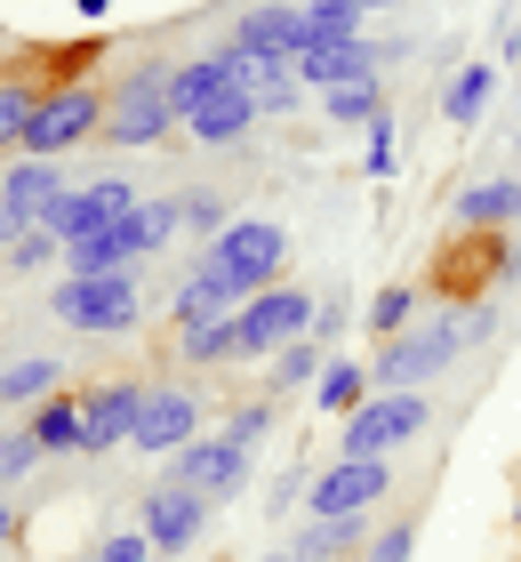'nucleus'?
Here are the masks:
<instances>
[{
  "label": "nucleus",
  "mask_w": 521,
  "mask_h": 562,
  "mask_svg": "<svg viewBox=\"0 0 521 562\" xmlns=\"http://www.w3.org/2000/svg\"><path fill=\"white\" fill-rule=\"evenodd\" d=\"M169 482L201 491L208 506L241 498V491H249V442H233V434H193V442L169 458Z\"/></svg>",
  "instance_id": "7"
},
{
  "label": "nucleus",
  "mask_w": 521,
  "mask_h": 562,
  "mask_svg": "<svg viewBox=\"0 0 521 562\" xmlns=\"http://www.w3.org/2000/svg\"><path fill=\"white\" fill-rule=\"evenodd\" d=\"M394 169H401V130H394V105H385V113L370 121V153H361V177H370V186H385Z\"/></svg>",
  "instance_id": "35"
},
{
  "label": "nucleus",
  "mask_w": 521,
  "mask_h": 562,
  "mask_svg": "<svg viewBox=\"0 0 521 562\" xmlns=\"http://www.w3.org/2000/svg\"><path fill=\"white\" fill-rule=\"evenodd\" d=\"M313 305H321V297H305L297 281H273V290L241 297V314H233L241 353H281L290 338H305V329H313Z\"/></svg>",
  "instance_id": "9"
},
{
  "label": "nucleus",
  "mask_w": 521,
  "mask_h": 562,
  "mask_svg": "<svg viewBox=\"0 0 521 562\" xmlns=\"http://www.w3.org/2000/svg\"><path fill=\"white\" fill-rule=\"evenodd\" d=\"M273 418H281V411H273V394H257V402H233L225 434H233V442H249V450H257V442L273 434Z\"/></svg>",
  "instance_id": "39"
},
{
  "label": "nucleus",
  "mask_w": 521,
  "mask_h": 562,
  "mask_svg": "<svg viewBox=\"0 0 521 562\" xmlns=\"http://www.w3.org/2000/svg\"><path fill=\"white\" fill-rule=\"evenodd\" d=\"M217 57H225V72H233V89L257 97V113H297V105H305V81H297L290 57H257V48H241V41H225Z\"/></svg>",
  "instance_id": "15"
},
{
  "label": "nucleus",
  "mask_w": 521,
  "mask_h": 562,
  "mask_svg": "<svg viewBox=\"0 0 521 562\" xmlns=\"http://www.w3.org/2000/svg\"><path fill=\"white\" fill-rule=\"evenodd\" d=\"M498 57H513V65H521V9H513V24H506V33H498Z\"/></svg>",
  "instance_id": "44"
},
{
  "label": "nucleus",
  "mask_w": 521,
  "mask_h": 562,
  "mask_svg": "<svg viewBox=\"0 0 521 562\" xmlns=\"http://www.w3.org/2000/svg\"><path fill=\"white\" fill-rule=\"evenodd\" d=\"M409 322H417V290H409V281H385V290L370 297V338L385 346V338H401Z\"/></svg>",
  "instance_id": "33"
},
{
  "label": "nucleus",
  "mask_w": 521,
  "mask_h": 562,
  "mask_svg": "<svg viewBox=\"0 0 521 562\" xmlns=\"http://www.w3.org/2000/svg\"><path fill=\"white\" fill-rule=\"evenodd\" d=\"M208 266H217L241 297H257V290H273L281 281V258H290V234H281V217H233L217 241L201 249Z\"/></svg>",
  "instance_id": "5"
},
{
  "label": "nucleus",
  "mask_w": 521,
  "mask_h": 562,
  "mask_svg": "<svg viewBox=\"0 0 521 562\" xmlns=\"http://www.w3.org/2000/svg\"><path fill=\"white\" fill-rule=\"evenodd\" d=\"M0 249H9V273H24V281L48 273V266H65V241L48 234V225H24V234H9Z\"/></svg>",
  "instance_id": "32"
},
{
  "label": "nucleus",
  "mask_w": 521,
  "mask_h": 562,
  "mask_svg": "<svg viewBox=\"0 0 521 562\" xmlns=\"http://www.w3.org/2000/svg\"><path fill=\"white\" fill-rule=\"evenodd\" d=\"M457 353H465V314H457V305H441L433 322H409L401 338L377 346L370 386L377 394H426L441 370H457Z\"/></svg>",
  "instance_id": "1"
},
{
  "label": "nucleus",
  "mask_w": 521,
  "mask_h": 562,
  "mask_svg": "<svg viewBox=\"0 0 521 562\" xmlns=\"http://www.w3.org/2000/svg\"><path fill=\"white\" fill-rule=\"evenodd\" d=\"M33 81H0V153H16L24 145V121H33Z\"/></svg>",
  "instance_id": "37"
},
{
  "label": "nucleus",
  "mask_w": 521,
  "mask_h": 562,
  "mask_svg": "<svg viewBox=\"0 0 521 562\" xmlns=\"http://www.w3.org/2000/svg\"><path fill=\"white\" fill-rule=\"evenodd\" d=\"M217 89H233V72H225V57L208 48V57H185V65H169V105H177V121H185L201 97H217Z\"/></svg>",
  "instance_id": "28"
},
{
  "label": "nucleus",
  "mask_w": 521,
  "mask_h": 562,
  "mask_svg": "<svg viewBox=\"0 0 521 562\" xmlns=\"http://www.w3.org/2000/svg\"><path fill=\"white\" fill-rule=\"evenodd\" d=\"M0 241H9V217H0Z\"/></svg>",
  "instance_id": "50"
},
{
  "label": "nucleus",
  "mask_w": 521,
  "mask_h": 562,
  "mask_svg": "<svg viewBox=\"0 0 521 562\" xmlns=\"http://www.w3.org/2000/svg\"><path fill=\"white\" fill-rule=\"evenodd\" d=\"M57 386H65L57 353H16V362H0V402H9V411H33V402H48Z\"/></svg>",
  "instance_id": "23"
},
{
  "label": "nucleus",
  "mask_w": 521,
  "mask_h": 562,
  "mask_svg": "<svg viewBox=\"0 0 521 562\" xmlns=\"http://www.w3.org/2000/svg\"><path fill=\"white\" fill-rule=\"evenodd\" d=\"M177 362H185V370H225V362H241V329H233V314L177 329Z\"/></svg>",
  "instance_id": "25"
},
{
  "label": "nucleus",
  "mask_w": 521,
  "mask_h": 562,
  "mask_svg": "<svg viewBox=\"0 0 521 562\" xmlns=\"http://www.w3.org/2000/svg\"><path fill=\"white\" fill-rule=\"evenodd\" d=\"M361 562H417V522H394V530H377Z\"/></svg>",
  "instance_id": "40"
},
{
  "label": "nucleus",
  "mask_w": 521,
  "mask_h": 562,
  "mask_svg": "<svg viewBox=\"0 0 521 562\" xmlns=\"http://www.w3.org/2000/svg\"><path fill=\"white\" fill-rule=\"evenodd\" d=\"M193 434H201V394L193 386H145V411H137V426H128L137 458H177Z\"/></svg>",
  "instance_id": "12"
},
{
  "label": "nucleus",
  "mask_w": 521,
  "mask_h": 562,
  "mask_svg": "<svg viewBox=\"0 0 521 562\" xmlns=\"http://www.w3.org/2000/svg\"><path fill=\"white\" fill-rule=\"evenodd\" d=\"M57 193H65V169H57V161H33V153H16L9 177H0V217H9V234L41 225L48 210H57Z\"/></svg>",
  "instance_id": "16"
},
{
  "label": "nucleus",
  "mask_w": 521,
  "mask_h": 562,
  "mask_svg": "<svg viewBox=\"0 0 521 562\" xmlns=\"http://www.w3.org/2000/svg\"><path fill=\"white\" fill-rule=\"evenodd\" d=\"M177 217H185V234L208 249V241H217L225 234V225H233V210H225V193H177Z\"/></svg>",
  "instance_id": "36"
},
{
  "label": "nucleus",
  "mask_w": 521,
  "mask_h": 562,
  "mask_svg": "<svg viewBox=\"0 0 521 562\" xmlns=\"http://www.w3.org/2000/svg\"><path fill=\"white\" fill-rule=\"evenodd\" d=\"M72 16H81V24H104V16H113V0H72Z\"/></svg>",
  "instance_id": "45"
},
{
  "label": "nucleus",
  "mask_w": 521,
  "mask_h": 562,
  "mask_svg": "<svg viewBox=\"0 0 521 562\" xmlns=\"http://www.w3.org/2000/svg\"><path fill=\"white\" fill-rule=\"evenodd\" d=\"M89 562H152V539L145 530H113V539H97Z\"/></svg>",
  "instance_id": "41"
},
{
  "label": "nucleus",
  "mask_w": 521,
  "mask_h": 562,
  "mask_svg": "<svg viewBox=\"0 0 521 562\" xmlns=\"http://www.w3.org/2000/svg\"><path fill=\"white\" fill-rule=\"evenodd\" d=\"M513 530H521V498H513Z\"/></svg>",
  "instance_id": "47"
},
{
  "label": "nucleus",
  "mask_w": 521,
  "mask_h": 562,
  "mask_svg": "<svg viewBox=\"0 0 521 562\" xmlns=\"http://www.w3.org/2000/svg\"><path fill=\"white\" fill-rule=\"evenodd\" d=\"M313 41H361V9H346V0H305V48Z\"/></svg>",
  "instance_id": "34"
},
{
  "label": "nucleus",
  "mask_w": 521,
  "mask_h": 562,
  "mask_svg": "<svg viewBox=\"0 0 521 562\" xmlns=\"http://www.w3.org/2000/svg\"><path fill=\"white\" fill-rule=\"evenodd\" d=\"M48 314L65 329H89V338H128V329L145 322V281H137V266L65 273V281H48Z\"/></svg>",
  "instance_id": "2"
},
{
  "label": "nucleus",
  "mask_w": 521,
  "mask_h": 562,
  "mask_svg": "<svg viewBox=\"0 0 521 562\" xmlns=\"http://www.w3.org/2000/svg\"><path fill=\"white\" fill-rule=\"evenodd\" d=\"M121 266H145V258H137V241H128V217L65 249V273H121Z\"/></svg>",
  "instance_id": "27"
},
{
  "label": "nucleus",
  "mask_w": 521,
  "mask_h": 562,
  "mask_svg": "<svg viewBox=\"0 0 521 562\" xmlns=\"http://www.w3.org/2000/svg\"><path fill=\"white\" fill-rule=\"evenodd\" d=\"M321 113L337 121V130H370V121L385 113V72H370V81H346V89H321Z\"/></svg>",
  "instance_id": "29"
},
{
  "label": "nucleus",
  "mask_w": 521,
  "mask_h": 562,
  "mask_svg": "<svg viewBox=\"0 0 521 562\" xmlns=\"http://www.w3.org/2000/svg\"><path fill=\"white\" fill-rule=\"evenodd\" d=\"M169 234H185V217H177V193H161V201H137L128 210V241H137V258H152Z\"/></svg>",
  "instance_id": "31"
},
{
  "label": "nucleus",
  "mask_w": 521,
  "mask_h": 562,
  "mask_svg": "<svg viewBox=\"0 0 521 562\" xmlns=\"http://www.w3.org/2000/svg\"><path fill=\"white\" fill-rule=\"evenodd\" d=\"M265 562H297V554H265Z\"/></svg>",
  "instance_id": "48"
},
{
  "label": "nucleus",
  "mask_w": 521,
  "mask_h": 562,
  "mask_svg": "<svg viewBox=\"0 0 521 562\" xmlns=\"http://www.w3.org/2000/svg\"><path fill=\"white\" fill-rule=\"evenodd\" d=\"M305 482H313V467H290V474L273 482V506H290V498H305Z\"/></svg>",
  "instance_id": "43"
},
{
  "label": "nucleus",
  "mask_w": 521,
  "mask_h": 562,
  "mask_svg": "<svg viewBox=\"0 0 521 562\" xmlns=\"http://www.w3.org/2000/svg\"><path fill=\"white\" fill-rule=\"evenodd\" d=\"M377 9H401V0H377Z\"/></svg>",
  "instance_id": "49"
},
{
  "label": "nucleus",
  "mask_w": 521,
  "mask_h": 562,
  "mask_svg": "<svg viewBox=\"0 0 521 562\" xmlns=\"http://www.w3.org/2000/svg\"><path fill=\"white\" fill-rule=\"evenodd\" d=\"M128 210H137V186H128V177H89V186H65V193H57V210H48L41 225L72 249V241L104 234V225H121Z\"/></svg>",
  "instance_id": "10"
},
{
  "label": "nucleus",
  "mask_w": 521,
  "mask_h": 562,
  "mask_svg": "<svg viewBox=\"0 0 521 562\" xmlns=\"http://www.w3.org/2000/svg\"><path fill=\"white\" fill-rule=\"evenodd\" d=\"M177 130V105H169V65H137V72H121L113 89H104V145H121V153H145V145H161Z\"/></svg>",
  "instance_id": "3"
},
{
  "label": "nucleus",
  "mask_w": 521,
  "mask_h": 562,
  "mask_svg": "<svg viewBox=\"0 0 521 562\" xmlns=\"http://www.w3.org/2000/svg\"><path fill=\"white\" fill-rule=\"evenodd\" d=\"M426 426H433V402H426V394H370V402L346 418V434H337V458H394V450H409Z\"/></svg>",
  "instance_id": "6"
},
{
  "label": "nucleus",
  "mask_w": 521,
  "mask_h": 562,
  "mask_svg": "<svg viewBox=\"0 0 521 562\" xmlns=\"http://www.w3.org/2000/svg\"><path fill=\"white\" fill-rule=\"evenodd\" d=\"M208 515H217V506H208L201 491H185V482H152L145 491V506H137V530L152 539V554H193L201 539H208Z\"/></svg>",
  "instance_id": "8"
},
{
  "label": "nucleus",
  "mask_w": 521,
  "mask_h": 562,
  "mask_svg": "<svg viewBox=\"0 0 521 562\" xmlns=\"http://www.w3.org/2000/svg\"><path fill=\"white\" fill-rule=\"evenodd\" d=\"M394 57H401V48H385V41H370V33H361V41H313L305 57H297V81H305L313 97H321V89L370 81V72H385Z\"/></svg>",
  "instance_id": "13"
},
{
  "label": "nucleus",
  "mask_w": 521,
  "mask_h": 562,
  "mask_svg": "<svg viewBox=\"0 0 521 562\" xmlns=\"http://www.w3.org/2000/svg\"><path fill=\"white\" fill-rule=\"evenodd\" d=\"M177 130H193V145H241L257 130V97L249 89H217V97H201Z\"/></svg>",
  "instance_id": "19"
},
{
  "label": "nucleus",
  "mask_w": 521,
  "mask_h": 562,
  "mask_svg": "<svg viewBox=\"0 0 521 562\" xmlns=\"http://www.w3.org/2000/svg\"><path fill=\"white\" fill-rule=\"evenodd\" d=\"M137 411H145V386H137V378H104V386H89V394H81V458L121 450L128 426H137Z\"/></svg>",
  "instance_id": "14"
},
{
  "label": "nucleus",
  "mask_w": 521,
  "mask_h": 562,
  "mask_svg": "<svg viewBox=\"0 0 521 562\" xmlns=\"http://www.w3.org/2000/svg\"><path fill=\"white\" fill-rule=\"evenodd\" d=\"M385 491H394V458H337L329 474L313 467L305 506L313 515H370V506H385Z\"/></svg>",
  "instance_id": "11"
},
{
  "label": "nucleus",
  "mask_w": 521,
  "mask_h": 562,
  "mask_svg": "<svg viewBox=\"0 0 521 562\" xmlns=\"http://www.w3.org/2000/svg\"><path fill=\"white\" fill-rule=\"evenodd\" d=\"M41 458H48V450L33 442V426H16V434H0V482H9V491H16V482H24V474H33V467H41Z\"/></svg>",
  "instance_id": "38"
},
{
  "label": "nucleus",
  "mask_w": 521,
  "mask_h": 562,
  "mask_svg": "<svg viewBox=\"0 0 521 562\" xmlns=\"http://www.w3.org/2000/svg\"><path fill=\"white\" fill-rule=\"evenodd\" d=\"M24 426H33V442L48 450V458H72V450H81V394H48V402H33V418H24Z\"/></svg>",
  "instance_id": "26"
},
{
  "label": "nucleus",
  "mask_w": 521,
  "mask_h": 562,
  "mask_svg": "<svg viewBox=\"0 0 521 562\" xmlns=\"http://www.w3.org/2000/svg\"><path fill=\"white\" fill-rule=\"evenodd\" d=\"M9 539H16V515H9V506H0V554H9Z\"/></svg>",
  "instance_id": "46"
},
{
  "label": "nucleus",
  "mask_w": 521,
  "mask_h": 562,
  "mask_svg": "<svg viewBox=\"0 0 521 562\" xmlns=\"http://www.w3.org/2000/svg\"><path fill=\"white\" fill-rule=\"evenodd\" d=\"M457 234H506V225H521V177H482V186L457 193Z\"/></svg>",
  "instance_id": "18"
},
{
  "label": "nucleus",
  "mask_w": 521,
  "mask_h": 562,
  "mask_svg": "<svg viewBox=\"0 0 521 562\" xmlns=\"http://www.w3.org/2000/svg\"><path fill=\"white\" fill-rule=\"evenodd\" d=\"M489 97H498V65H457V81L441 89V121H450L457 137H465V130H482Z\"/></svg>",
  "instance_id": "24"
},
{
  "label": "nucleus",
  "mask_w": 521,
  "mask_h": 562,
  "mask_svg": "<svg viewBox=\"0 0 521 562\" xmlns=\"http://www.w3.org/2000/svg\"><path fill=\"white\" fill-rule=\"evenodd\" d=\"M297 562H353L370 554V515H313L297 539H290Z\"/></svg>",
  "instance_id": "20"
},
{
  "label": "nucleus",
  "mask_w": 521,
  "mask_h": 562,
  "mask_svg": "<svg viewBox=\"0 0 521 562\" xmlns=\"http://www.w3.org/2000/svg\"><path fill=\"white\" fill-rule=\"evenodd\" d=\"M233 41L257 48V57H305V9H290V0H257V9L233 24Z\"/></svg>",
  "instance_id": "17"
},
{
  "label": "nucleus",
  "mask_w": 521,
  "mask_h": 562,
  "mask_svg": "<svg viewBox=\"0 0 521 562\" xmlns=\"http://www.w3.org/2000/svg\"><path fill=\"white\" fill-rule=\"evenodd\" d=\"M97 130H104V89H97V81H57V89L33 97V121H24V145H16V153L57 161V153L89 145Z\"/></svg>",
  "instance_id": "4"
},
{
  "label": "nucleus",
  "mask_w": 521,
  "mask_h": 562,
  "mask_svg": "<svg viewBox=\"0 0 521 562\" xmlns=\"http://www.w3.org/2000/svg\"><path fill=\"white\" fill-rule=\"evenodd\" d=\"M337 329H346V297H321V305H313V329H305V338H321V346H337Z\"/></svg>",
  "instance_id": "42"
},
{
  "label": "nucleus",
  "mask_w": 521,
  "mask_h": 562,
  "mask_svg": "<svg viewBox=\"0 0 521 562\" xmlns=\"http://www.w3.org/2000/svg\"><path fill=\"white\" fill-rule=\"evenodd\" d=\"M321 362H329V346H321V338H290V346L273 353V370H265V394L281 402L290 386H313V378H321Z\"/></svg>",
  "instance_id": "30"
},
{
  "label": "nucleus",
  "mask_w": 521,
  "mask_h": 562,
  "mask_svg": "<svg viewBox=\"0 0 521 562\" xmlns=\"http://www.w3.org/2000/svg\"><path fill=\"white\" fill-rule=\"evenodd\" d=\"M169 314H177V329H193V322H217V314H241V290L217 273V266H193L185 281H177V297H169Z\"/></svg>",
  "instance_id": "21"
},
{
  "label": "nucleus",
  "mask_w": 521,
  "mask_h": 562,
  "mask_svg": "<svg viewBox=\"0 0 521 562\" xmlns=\"http://www.w3.org/2000/svg\"><path fill=\"white\" fill-rule=\"evenodd\" d=\"M152 562H161V554H152Z\"/></svg>",
  "instance_id": "51"
},
{
  "label": "nucleus",
  "mask_w": 521,
  "mask_h": 562,
  "mask_svg": "<svg viewBox=\"0 0 521 562\" xmlns=\"http://www.w3.org/2000/svg\"><path fill=\"white\" fill-rule=\"evenodd\" d=\"M370 394H377V386H370V370H361V362H346V353H329V362H321V378H313V411H321V418H337V426H346V418H353Z\"/></svg>",
  "instance_id": "22"
}]
</instances>
